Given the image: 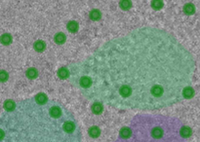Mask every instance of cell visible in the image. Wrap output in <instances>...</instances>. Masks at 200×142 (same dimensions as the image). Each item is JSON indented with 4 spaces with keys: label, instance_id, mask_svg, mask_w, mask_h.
<instances>
[{
    "label": "cell",
    "instance_id": "obj_1",
    "mask_svg": "<svg viewBox=\"0 0 200 142\" xmlns=\"http://www.w3.org/2000/svg\"><path fill=\"white\" fill-rule=\"evenodd\" d=\"M196 64L173 34L138 27L69 64L68 79L85 99L122 110L153 111L185 98Z\"/></svg>",
    "mask_w": 200,
    "mask_h": 142
},
{
    "label": "cell",
    "instance_id": "obj_2",
    "mask_svg": "<svg viewBox=\"0 0 200 142\" xmlns=\"http://www.w3.org/2000/svg\"><path fill=\"white\" fill-rule=\"evenodd\" d=\"M0 142H82L75 116L45 94L13 102L0 115Z\"/></svg>",
    "mask_w": 200,
    "mask_h": 142
},
{
    "label": "cell",
    "instance_id": "obj_3",
    "mask_svg": "<svg viewBox=\"0 0 200 142\" xmlns=\"http://www.w3.org/2000/svg\"><path fill=\"white\" fill-rule=\"evenodd\" d=\"M188 127L176 117L142 113L120 129L112 142H188Z\"/></svg>",
    "mask_w": 200,
    "mask_h": 142
}]
</instances>
